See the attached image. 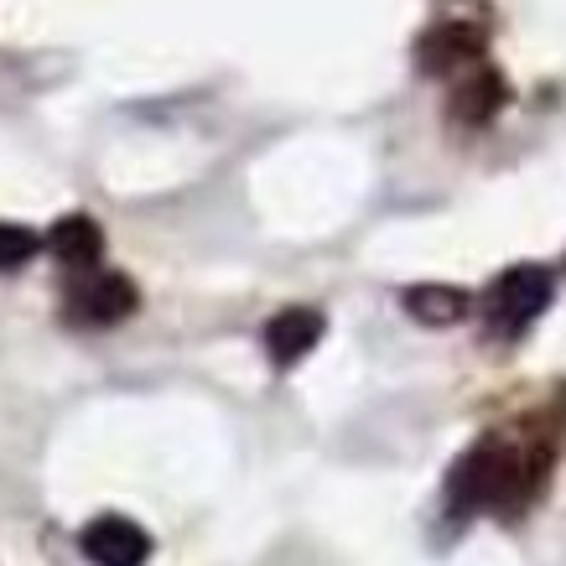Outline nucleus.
Here are the masks:
<instances>
[{"mask_svg": "<svg viewBox=\"0 0 566 566\" xmlns=\"http://www.w3.org/2000/svg\"><path fill=\"white\" fill-rule=\"evenodd\" d=\"M556 437L551 431H489L468 447L447 473V510L452 515H520L546 489Z\"/></svg>", "mask_w": 566, "mask_h": 566, "instance_id": "obj_1", "label": "nucleus"}, {"mask_svg": "<svg viewBox=\"0 0 566 566\" xmlns=\"http://www.w3.org/2000/svg\"><path fill=\"white\" fill-rule=\"evenodd\" d=\"M551 296H556V271L551 265H510L504 275L489 281V292L479 296V317H483V333L494 338V344H515L525 338L535 323H541V312L551 307Z\"/></svg>", "mask_w": 566, "mask_h": 566, "instance_id": "obj_2", "label": "nucleus"}, {"mask_svg": "<svg viewBox=\"0 0 566 566\" xmlns=\"http://www.w3.org/2000/svg\"><path fill=\"white\" fill-rule=\"evenodd\" d=\"M140 307L136 281L109 265H88V271H69L63 286V317L73 327H115Z\"/></svg>", "mask_w": 566, "mask_h": 566, "instance_id": "obj_3", "label": "nucleus"}, {"mask_svg": "<svg viewBox=\"0 0 566 566\" xmlns=\"http://www.w3.org/2000/svg\"><path fill=\"white\" fill-rule=\"evenodd\" d=\"M489 57V21L473 17V11H452V17H437L427 32L416 36V69L427 78H452V73L473 69Z\"/></svg>", "mask_w": 566, "mask_h": 566, "instance_id": "obj_4", "label": "nucleus"}, {"mask_svg": "<svg viewBox=\"0 0 566 566\" xmlns=\"http://www.w3.org/2000/svg\"><path fill=\"white\" fill-rule=\"evenodd\" d=\"M504 104H510V78L494 69V57H483V63L447 78V120L458 125V130L494 125Z\"/></svg>", "mask_w": 566, "mask_h": 566, "instance_id": "obj_5", "label": "nucleus"}, {"mask_svg": "<svg viewBox=\"0 0 566 566\" xmlns=\"http://www.w3.org/2000/svg\"><path fill=\"white\" fill-rule=\"evenodd\" d=\"M78 546H84V556L94 566H146L151 562V535L125 515L88 520L84 535H78Z\"/></svg>", "mask_w": 566, "mask_h": 566, "instance_id": "obj_6", "label": "nucleus"}, {"mask_svg": "<svg viewBox=\"0 0 566 566\" xmlns=\"http://www.w3.org/2000/svg\"><path fill=\"white\" fill-rule=\"evenodd\" d=\"M323 333H327V323L317 307H281L271 323H265L260 338H265V354H271L275 369H296L312 348L323 344Z\"/></svg>", "mask_w": 566, "mask_h": 566, "instance_id": "obj_7", "label": "nucleus"}, {"mask_svg": "<svg viewBox=\"0 0 566 566\" xmlns=\"http://www.w3.org/2000/svg\"><path fill=\"white\" fill-rule=\"evenodd\" d=\"M48 255L69 271H88V265H104V229L88 213H69L48 229Z\"/></svg>", "mask_w": 566, "mask_h": 566, "instance_id": "obj_8", "label": "nucleus"}, {"mask_svg": "<svg viewBox=\"0 0 566 566\" xmlns=\"http://www.w3.org/2000/svg\"><path fill=\"white\" fill-rule=\"evenodd\" d=\"M400 302H406V312H411L416 323H427V327H452L479 307L463 286H437V281H431V286H411Z\"/></svg>", "mask_w": 566, "mask_h": 566, "instance_id": "obj_9", "label": "nucleus"}, {"mask_svg": "<svg viewBox=\"0 0 566 566\" xmlns=\"http://www.w3.org/2000/svg\"><path fill=\"white\" fill-rule=\"evenodd\" d=\"M42 234H32L27 223H0V271H21L27 260L42 250Z\"/></svg>", "mask_w": 566, "mask_h": 566, "instance_id": "obj_10", "label": "nucleus"}]
</instances>
